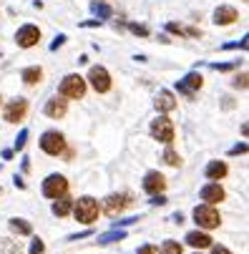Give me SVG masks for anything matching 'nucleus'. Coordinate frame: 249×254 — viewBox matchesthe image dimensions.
Segmentation results:
<instances>
[{"label":"nucleus","mask_w":249,"mask_h":254,"mask_svg":"<svg viewBox=\"0 0 249 254\" xmlns=\"http://www.w3.org/2000/svg\"><path fill=\"white\" fill-rule=\"evenodd\" d=\"M187 244H191L194 249H206V247H211V237L206 232H189Z\"/></svg>","instance_id":"6ab92c4d"},{"label":"nucleus","mask_w":249,"mask_h":254,"mask_svg":"<svg viewBox=\"0 0 249 254\" xmlns=\"http://www.w3.org/2000/svg\"><path fill=\"white\" fill-rule=\"evenodd\" d=\"M88 83L93 86L96 93L111 91V76H109V70H106L103 65H93V68L88 70Z\"/></svg>","instance_id":"423d86ee"},{"label":"nucleus","mask_w":249,"mask_h":254,"mask_svg":"<svg viewBox=\"0 0 249 254\" xmlns=\"http://www.w3.org/2000/svg\"><path fill=\"white\" fill-rule=\"evenodd\" d=\"M41 41V28L38 25H23V28H18V33H15V43H18V48H33L35 43Z\"/></svg>","instance_id":"6e6552de"},{"label":"nucleus","mask_w":249,"mask_h":254,"mask_svg":"<svg viewBox=\"0 0 249 254\" xmlns=\"http://www.w3.org/2000/svg\"><path fill=\"white\" fill-rule=\"evenodd\" d=\"M128 204H131V196L128 194H111V196H106V201H103V211L109 214V216H116Z\"/></svg>","instance_id":"9b49d317"},{"label":"nucleus","mask_w":249,"mask_h":254,"mask_svg":"<svg viewBox=\"0 0 249 254\" xmlns=\"http://www.w3.org/2000/svg\"><path fill=\"white\" fill-rule=\"evenodd\" d=\"M194 222L201 227V229H217L222 224V216L219 211L214 209V204H201L194 209Z\"/></svg>","instance_id":"f03ea898"},{"label":"nucleus","mask_w":249,"mask_h":254,"mask_svg":"<svg viewBox=\"0 0 249 254\" xmlns=\"http://www.w3.org/2000/svg\"><path fill=\"white\" fill-rule=\"evenodd\" d=\"M201 86H204V78H201V73H196V70L187 73L182 81H176V91L184 93V96H194V91H199Z\"/></svg>","instance_id":"9d476101"},{"label":"nucleus","mask_w":249,"mask_h":254,"mask_svg":"<svg viewBox=\"0 0 249 254\" xmlns=\"http://www.w3.org/2000/svg\"><path fill=\"white\" fill-rule=\"evenodd\" d=\"M227 164L224 161H209L206 164V169H204V174H206V179L209 181H222L224 176H227Z\"/></svg>","instance_id":"f3484780"},{"label":"nucleus","mask_w":249,"mask_h":254,"mask_svg":"<svg viewBox=\"0 0 249 254\" xmlns=\"http://www.w3.org/2000/svg\"><path fill=\"white\" fill-rule=\"evenodd\" d=\"M128 30H131V33H136V35H149V30H146L144 25H136V23H131V25H128Z\"/></svg>","instance_id":"cd10ccee"},{"label":"nucleus","mask_w":249,"mask_h":254,"mask_svg":"<svg viewBox=\"0 0 249 254\" xmlns=\"http://www.w3.org/2000/svg\"><path fill=\"white\" fill-rule=\"evenodd\" d=\"M25 114H28V101H25V98H13V101L5 106V111H3V116H5L8 124H18V121H23Z\"/></svg>","instance_id":"1a4fd4ad"},{"label":"nucleus","mask_w":249,"mask_h":254,"mask_svg":"<svg viewBox=\"0 0 249 254\" xmlns=\"http://www.w3.org/2000/svg\"><path fill=\"white\" fill-rule=\"evenodd\" d=\"M138 254H159V249L154 244H144V247L138 249Z\"/></svg>","instance_id":"c85d7f7f"},{"label":"nucleus","mask_w":249,"mask_h":254,"mask_svg":"<svg viewBox=\"0 0 249 254\" xmlns=\"http://www.w3.org/2000/svg\"><path fill=\"white\" fill-rule=\"evenodd\" d=\"M25 141H28V128H23L20 136L15 138V149H23V146H25Z\"/></svg>","instance_id":"bb28decb"},{"label":"nucleus","mask_w":249,"mask_h":254,"mask_svg":"<svg viewBox=\"0 0 249 254\" xmlns=\"http://www.w3.org/2000/svg\"><path fill=\"white\" fill-rule=\"evenodd\" d=\"M0 194H3V189H0Z\"/></svg>","instance_id":"72a5a7b5"},{"label":"nucleus","mask_w":249,"mask_h":254,"mask_svg":"<svg viewBox=\"0 0 249 254\" xmlns=\"http://www.w3.org/2000/svg\"><path fill=\"white\" fill-rule=\"evenodd\" d=\"M65 191H68V179L61 176V174H51L43 181V196H48V199H58Z\"/></svg>","instance_id":"39448f33"},{"label":"nucleus","mask_w":249,"mask_h":254,"mask_svg":"<svg viewBox=\"0 0 249 254\" xmlns=\"http://www.w3.org/2000/svg\"><path fill=\"white\" fill-rule=\"evenodd\" d=\"M124 237H126V232H124V229H116V232H109V234L98 237V242H101V244H109V242H121Z\"/></svg>","instance_id":"4be33fe9"},{"label":"nucleus","mask_w":249,"mask_h":254,"mask_svg":"<svg viewBox=\"0 0 249 254\" xmlns=\"http://www.w3.org/2000/svg\"><path fill=\"white\" fill-rule=\"evenodd\" d=\"M10 232L18 234V237H28L33 232V227L25 222V219H10Z\"/></svg>","instance_id":"412c9836"},{"label":"nucleus","mask_w":249,"mask_h":254,"mask_svg":"<svg viewBox=\"0 0 249 254\" xmlns=\"http://www.w3.org/2000/svg\"><path fill=\"white\" fill-rule=\"evenodd\" d=\"M20 78H23V83H25V86H38V83L43 81V68L30 65V68H25L23 73H20Z\"/></svg>","instance_id":"a211bd4d"},{"label":"nucleus","mask_w":249,"mask_h":254,"mask_svg":"<svg viewBox=\"0 0 249 254\" xmlns=\"http://www.w3.org/2000/svg\"><path fill=\"white\" fill-rule=\"evenodd\" d=\"M164 189H166V179L159 171H149L144 176V191L146 194H161Z\"/></svg>","instance_id":"ddd939ff"},{"label":"nucleus","mask_w":249,"mask_h":254,"mask_svg":"<svg viewBox=\"0 0 249 254\" xmlns=\"http://www.w3.org/2000/svg\"><path fill=\"white\" fill-rule=\"evenodd\" d=\"M154 106H156V111L169 114V111H174V108H176V98H174V93H171V91H159V96H156Z\"/></svg>","instance_id":"dca6fc26"},{"label":"nucleus","mask_w":249,"mask_h":254,"mask_svg":"<svg viewBox=\"0 0 249 254\" xmlns=\"http://www.w3.org/2000/svg\"><path fill=\"white\" fill-rule=\"evenodd\" d=\"M61 96L63 98H83L86 96V78H81L78 73H70L61 81Z\"/></svg>","instance_id":"7ed1b4c3"},{"label":"nucleus","mask_w":249,"mask_h":254,"mask_svg":"<svg viewBox=\"0 0 249 254\" xmlns=\"http://www.w3.org/2000/svg\"><path fill=\"white\" fill-rule=\"evenodd\" d=\"M63 43H65V35H58V38H56V43H53L51 48L56 51V48H58V46H63Z\"/></svg>","instance_id":"473e14b6"},{"label":"nucleus","mask_w":249,"mask_h":254,"mask_svg":"<svg viewBox=\"0 0 249 254\" xmlns=\"http://www.w3.org/2000/svg\"><path fill=\"white\" fill-rule=\"evenodd\" d=\"M0 101H3V98H0Z\"/></svg>","instance_id":"f704fd0d"},{"label":"nucleus","mask_w":249,"mask_h":254,"mask_svg":"<svg viewBox=\"0 0 249 254\" xmlns=\"http://www.w3.org/2000/svg\"><path fill=\"white\" fill-rule=\"evenodd\" d=\"M151 136H154L156 141L169 143V146H171V141H174V124H171V119L159 116V119L151 124Z\"/></svg>","instance_id":"0eeeda50"},{"label":"nucleus","mask_w":249,"mask_h":254,"mask_svg":"<svg viewBox=\"0 0 249 254\" xmlns=\"http://www.w3.org/2000/svg\"><path fill=\"white\" fill-rule=\"evenodd\" d=\"M234 20H239L237 8H232V5H219V8L214 10V23H217V25H232Z\"/></svg>","instance_id":"2eb2a0df"},{"label":"nucleus","mask_w":249,"mask_h":254,"mask_svg":"<svg viewBox=\"0 0 249 254\" xmlns=\"http://www.w3.org/2000/svg\"><path fill=\"white\" fill-rule=\"evenodd\" d=\"M234 86H242V88H247V73H242L239 78H237V83Z\"/></svg>","instance_id":"2f4dec72"},{"label":"nucleus","mask_w":249,"mask_h":254,"mask_svg":"<svg viewBox=\"0 0 249 254\" xmlns=\"http://www.w3.org/2000/svg\"><path fill=\"white\" fill-rule=\"evenodd\" d=\"M164 164H169V166H182V156L176 154L174 149H166V151H164Z\"/></svg>","instance_id":"5701e85b"},{"label":"nucleus","mask_w":249,"mask_h":254,"mask_svg":"<svg viewBox=\"0 0 249 254\" xmlns=\"http://www.w3.org/2000/svg\"><path fill=\"white\" fill-rule=\"evenodd\" d=\"M211 254H232L227 247H222V244H211Z\"/></svg>","instance_id":"c756f323"},{"label":"nucleus","mask_w":249,"mask_h":254,"mask_svg":"<svg viewBox=\"0 0 249 254\" xmlns=\"http://www.w3.org/2000/svg\"><path fill=\"white\" fill-rule=\"evenodd\" d=\"M237 154H247V143H239V146H232L229 156H237Z\"/></svg>","instance_id":"7c9ffc66"},{"label":"nucleus","mask_w":249,"mask_h":254,"mask_svg":"<svg viewBox=\"0 0 249 254\" xmlns=\"http://www.w3.org/2000/svg\"><path fill=\"white\" fill-rule=\"evenodd\" d=\"M201 201H206V204H219V201H224V189L219 187V181H211V184H206V187H201Z\"/></svg>","instance_id":"f8f14e48"},{"label":"nucleus","mask_w":249,"mask_h":254,"mask_svg":"<svg viewBox=\"0 0 249 254\" xmlns=\"http://www.w3.org/2000/svg\"><path fill=\"white\" fill-rule=\"evenodd\" d=\"M161 254H182V244L179 242H164V247H161Z\"/></svg>","instance_id":"b1692460"},{"label":"nucleus","mask_w":249,"mask_h":254,"mask_svg":"<svg viewBox=\"0 0 249 254\" xmlns=\"http://www.w3.org/2000/svg\"><path fill=\"white\" fill-rule=\"evenodd\" d=\"M41 149L48 154V156H61L65 151V136L61 131H46L41 136Z\"/></svg>","instance_id":"20e7f679"},{"label":"nucleus","mask_w":249,"mask_h":254,"mask_svg":"<svg viewBox=\"0 0 249 254\" xmlns=\"http://www.w3.org/2000/svg\"><path fill=\"white\" fill-rule=\"evenodd\" d=\"M43 252H46L43 239H33V244H30V254H43Z\"/></svg>","instance_id":"a878e982"},{"label":"nucleus","mask_w":249,"mask_h":254,"mask_svg":"<svg viewBox=\"0 0 249 254\" xmlns=\"http://www.w3.org/2000/svg\"><path fill=\"white\" fill-rule=\"evenodd\" d=\"M43 111H46L48 119H63L65 111H68V101H65L63 96H56V98H51V101L46 103Z\"/></svg>","instance_id":"4468645a"},{"label":"nucleus","mask_w":249,"mask_h":254,"mask_svg":"<svg viewBox=\"0 0 249 254\" xmlns=\"http://www.w3.org/2000/svg\"><path fill=\"white\" fill-rule=\"evenodd\" d=\"M73 216H76V222H81V224H93L96 219H98V211H101V206H98V201L93 199V196H81L78 201H73Z\"/></svg>","instance_id":"f257e3e1"},{"label":"nucleus","mask_w":249,"mask_h":254,"mask_svg":"<svg viewBox=\"0 0 249 254\" xmlns=\"http://www.w3.org/2000/svg\"><path fill=\"white\" fill-rule=\"evenodd\" d=\"M91 10H93L98 18H109V15H111V8L106 5V3H93V5H91Z\"/></svg>","instance_id":"393cba45"},{"label":"nucleus","mask_w":249,"mask_h":254,"mask_svg":"<svg viewBox=\"0 0 249 254\" xmlns=\"http://www.w3.org/2000/svg\"><path fill=\"white\" fill-rule=\"evenodd\" d=\"M70 209H73V199H68L65 194H63V196H58V199H56V204H53V214H56V216H68V214H70Z\"/></svg>","instance_id":"aec40b11"}]
</instances>
